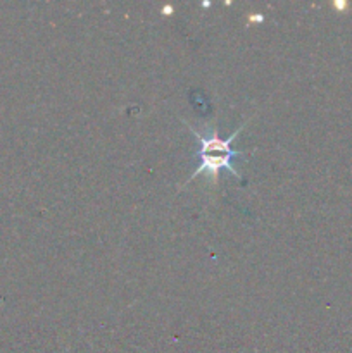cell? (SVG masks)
Segmentation results:
<instances>
[{
    "label": "cell",
    "instance_id": "2",
    "mask_svg": "<svg viewBox=\"0 0 352 353\" xmlns=\"http://www.w3.org/2000/svg\"><path fill=\"white\" fill-rule=\"evenodd\" d=\"M251 21H262V16H252Z\"/></svg>",
    "mask_w": 352,
    "mask_h": 353
},
{
    "label": "cell",
    "instance_id": "1",
    "mask_svg": "<svg viewBox=\"0 0 352 353\" xmlns=\"http://www.w3.org/2000/svg\"><path fill=\"white\" fill-rule=\"evenodd\" d=\"M245 124H242V126L238 128V130H235L228 138H221L219 131L217 130H209L207 133H199V131H195L193 128H190L188 124H186V128H188L193 133V137L197 138V145H199V147H197V161H199V164H197L195 172L190 174V178L186 179L185 186L188 185L190 181H193L197 176L202 174V172H206V174L209 176L213 185L216 183V179L219 178L221 171H228L237 179H242L240 172H238L233 165L237 159L244 157V154H242L240 150H235L231 145H233L235 138L240 134V131L244 130Z\"/></svg>",
    "mask_w": 352,
    "mask_h": 353
}]
</instances>
